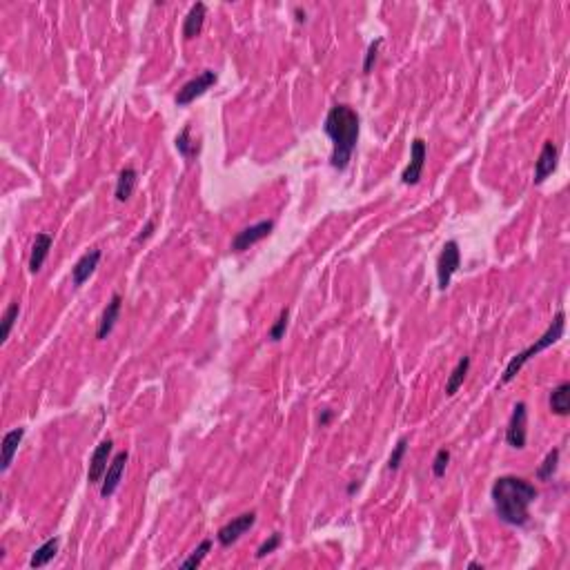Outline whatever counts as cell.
<instances>
[{
	"instance_id": "1",
	"label": "cell",
	"mask_w": 570,
	"mask_h": 570,
	"mask_svg": "<svg viewBox=\"0 0 570 570\" xmlns=\"http://www.w3.org/2000/svg\"><path fill=\"white\" fill-rule=\"evenodd\" d=\"M497 517L508 526H526L530 519V506L539 497V490L523 477L506 474L492 484L490 490Z\"/></svg>"
},
{
	"instance_id": "2",
	"label": "cell",
	"mask_w": 570,
	"mask_h": 570,
	"mask_svg": "<svg viewBox=\"0 0 570 570\" xmlns=\"http://www.w3.org/2000/svg\"><path fill=\"white\" fill-rule=\"evenodd\" d=\"M359 114L354 107L338 103L334 107H330V112L326 116V122H323V132L330 136L332 141V156H330V165L338 172L350 165L352 154L357 149V141H359Z\"/></svg>"
},
{
	"instance_id": "3",
	"label": "cell",
	"mask_w": 570,
	"mask_h": 570,
	"mask_svg": "<svg viewBox=\"0 0 570 570\" xmlns=\"http://www.w3.org/2000/svg\"><path fill=\"white\" fill-rule=\"evenodd\" d=\"M564 328H566V314H564V310H559L557 314H554V319H552V323L548 326V330H546L542 336H539L532 346H528L523 352H519L517 357L511 359V363H508L506 370H503L501 383H511V381L521 372V367L526 365L532 357H537L539 352H544L546 348H550V346L557 343L559 338L564 336Z\"/></svg>"
},
{
	"instance_id": "4",
	"label": "cell",
	"mask_w": 570,
	"mask_h": 570,
	"mask_svg": "<svg viewBox=\"0 0 570 570\" xmlns=\"http://www.w3.org/2000/svg\"><path fill=\"white\" fill-rule=\"evenodd\" d=\"M461 268V250L457 241H448L441 248V254L437 258V285L439 290H448L455 272Z\"/></svg>"
},
{
	"instance_id": "5",
	"label": "cell",
	"mask_w": 570,
	"mask_h": 570,
	"mask_svg": "<svg viewBox=\"0 0 570 570\" xmlns=\"http://www.w3.org/2000/svg\"><path fill=\"white\" fill-rule=\"evenodd\" d=\"M217 81H219L217 72H212V69L201 72V74L196 76V79L188 81V83H185V85L178 89V94L174 96V103H176L178 107H188V105L194 103L196 98H201L210 87L217 85Z\"/></svg>"
},
{
	"instance_id": "6",
	"label": "cell",
	"mask_w": 570,
	"mask_h": 570,
	"mask_svg": "<svg viewBox=\"0 0 570 570\" xmlns=\"http://www.w3.org/2000/svg\"><path fill=\"white\" fill-rule=\"evenodd\" d=\"M526 426H528V408L526 404H515L513 408V414H511V421H508V428H506V443L511 445L515 450H523L526 448Z\"/></svg>"
},
{
	"instance_id": "7",
	"label": "cell",
	"mask_w": 570,
	"mask_h": 570,
	"mask_svg": "<svg viewBox=\"0 0 570 570\" xmlns=\"http://www.w3.org/2000/svg\"><path fill=\"white\" fill-rule=\"evenodd\" d=\"M256 523V513H243V515H239V517H234L232 521H227L223 528H219V532H217V539H219V544L223 546V548H229L232 544H236L239 539L248 532L252 526Z\"/></svg>"
},
{
	"instance_id": "8",
	"label": "cell",
	"mask_w": 570,
	"mask_h": 570,
	"mask_svg": "<svg viewBox=\"0 0 570 570\" xmlns=\"http://www.w3.org/2000/svg\"><path fill=\"white\" fill-rule=\"evenodd\" d=\"M112 450H114V443L112 439H105L96 445V450L91 452V459H89V470H87V481L91 486H98L103 481V477L107 472L112 464Z\"/></svg>"
},
{
	"instance_id": "9",
	"label": "cell",
	"mask_w": 570,
	"mask_h": 570,
	"mask_svg": "<svg viewBox=\"0 0 570 570\" xmlns=\"http://www.w3.org/2000/svg\"><path fill=\"white\" fill-rule=\"evenodd\" d=\"M426 159H428V145L423 138H414L410 145V163L404 169L401 174V183L404 185H417L423 176V167H426Z\"/></svg>"
},
{
	"instance_id": "10",
	"label": "cell",
	"mask_w": 570,
	"mask_h": 570,
	"mask_svg": "<svg viewBox=\"0 0 570 570\" xmlns=\"http://www.w3.org/2000/svg\"><path fill=\"white\" fill-rule=\"evenodd\" d=\"M272 229H274V221H258L250 227H243L241 232H236V236L232 239V252L250 250L252 245L268 239L272 234Z\"/></svg>"
},
{
	"instance_id": "11",
	"label": "cell",
	"mask_w": 570,
	"mask_h": 570,
	"mask_svg": "<svg viewBox=\"0 0 570 570\" xmlns=\"http://www.w3.org/2000/svg\"><path fill=\"white\" fill-rule=\"evenodd\" d=\"M127 459H130V455L122 450V452H118L114 459H112V464H110V468H107V472H105V477H103V481H101V497L103 499H110L114 492H116V488H118V484H120V479H122V472H125V464H127Z\"/></svg>"
},
{
	"instance_id": "12",
	"label": "cell",
	"mask_w": 570,
	"mask_h": 570,
	"mask_svg": "<svg viewBox=\"0 0 570 570\" xmlns=\"http://www.w3.org/2000/svg\"><path fill=\"white\" fill-rule=\"evenodd\" d=\"M557 159H559V149L552 141H546L542 152H539V159L535 163V178L532 183L535 185H542L554 169H557Z\"/></svg>"
},
{
	"instance_id": "13",
	"label": "cell",
	"mask_w": 570,
	"mask_h": 570,
	"mask_svg": "<svg viewBox=\"0 0 570 570\" xmlns=\"http://www.w3.org/2000/svg\"><path fill=\"white\" fill-rule=\"evenodd\" d=\"M101 256H103L101 250H89L87 254H83L79 261H76V266L72 268V281L76 287H81L89 276L94 274V270L101 263Z\"/></svg>"
},
{
	"instance_id": "14",
	"label": "cell",
	"mask_w": 570,
	"mask_h": 570,
	"mask_svg": "<svg viewBox=\"0 0 570 570\" xmlns=\"http://www.w3.org/2000/svg\"><path fill=\"white\" fill-rule=\"evenodd\" d=\"M120 305H122V297L120 295H114L110 299V303H107V307L103 310V317L98 321V330H96V338H98V341H105V338L112 334L116 321L120 317Z\"/></svg>"
},
{
	"instance_id": "15",
	"label": "cell",
	"mask_w": 570,
	"mask_h": 570,
	"mask_svg": "<svg viewBox=\"0 0 570 570\" xmlns=\"http://www.w3.org/2000/svg\"><path fill=\"white\" fill-rule=\"evenodd\" d=\"M205 16H207V7H205V3H196V5H192V9L188 11V16H185V21H183V38H185V40H192V38H196L198 34L203 32Z\"/></svg>"
},
{
	"instance_id": "16",
	"label": "cell",
	"mask_w": 570,
	"mask_h": 570,
	"mask_svg": "<svg viewBox=\"0 0 570 570\" xmlns=\"http://www.w3.org/2000/svg\"><path fill=\"white\" fill-rule=\"evenodd\" d=\"M52 245H54L52 234H47V232L36 234L34 245H32V256H29V270H32L34 274H38L42 270L45 261H47V256H50Z\"/></svg>"
},
{
	"instance_id": "17",
	"label": "cell",
	"mask_w": 570,
	"mask_h": 570,
	"mask_svg": "<svg viewBox=\"0 0 570 570\" xmlns=\"http://www.w3.org/2000/svg\"><path fill=\"white\" fill-rule=\"evenodd\" d=\"M23 437H25V428H13L3 437V445H0V448H3V457H0V470H3V472L9 470L13 457H16V452H18V445H21Z\"/></svg>"
},
{
	"instance_id": "18",
	"label": "cell",
	"mask_w": 570,
	"mask_h": 570,
	"mask_svg": "<svg viewBox=\"0 0 570 570\" xmlns=\"http://www.w3.org/2000/svg\"><path fill=\"white\" fill-rule=\"evenodd\" d=\"M136 183H138V172H136V169H134L132 165L122 167V169H120V174H118V178H116V192H114V196H116V201H118V203L130 201V196H132L134 190H136Z\"/></svg>"
},
{
	"instance_id": "19",
	"label": "cell",
	"mask_w": 570,
	"mask_h": 570,
	"mask_svg": "<svg viewBox=\"0 0 570 570\" xmlns=\"http://www.w3.org/2000/svg\"><path fill=\"white\" fill-rule=\"evenodd\" d=\"M550 412L557 417H568L570 414V383L564 381L550 392Z\"/></svg>"
},
{
	"instance_id": "20",
	"label": "cell",
	"mask_w": 570,
	"mask_h": 570,
	"mask_svg": "<svg viewBox=\"0 0 570 570\" xmlns=\"http://www.w3.org/2000/svg\"><path fill=\"white\" fill-rule=\"evenodd\" d=\"M58 546H60V539H58V537L47 539V542H45L40 548H36V552L32 554V559H29V566H32V568H42V566H47V564L56 557Z\"/></svg>"
},
{
	"instance_id": "21",
	"label": "cell",
	"mask_w": 570,
	"mask_h": 570,
	"mask_svg": "<svg viewBox=\"0 0 570 570\" xmlns=\"http://www.w3.org/2000/svg\"><path fill=\"white\" fill-rule=\"evenodd\" d=\"M468 370H470V357H461L457 367L452 370V375L448 377V383H445V394L455 397L459 392V388L464 386V381L468 377Z\"/></svg>"
},
{
	"instance_id": "22",
	"label": "cell",
	"mask_w": 570,
	"mask_h": 570,
	"mask_svg": "<svg viewBox=\"0 0 570 570\" xmlns=\"http://www.w3.org/2000/svg\"><path fill=\"white\" fill-rule=\"evenodd\" d=\"M174 145H176V149H178L181 156H185V159H194L196 154L201 152V145H198L196 141H192V127H190V125H185V127L178 132Z\"/></svg>"
},
{
	"instance_id": "23",
	"label": "cell",
	"mask_w": 570,
	"mask_h": 570,
	"mask_svg": "<svg viewBox=\"0 0 570 570\" xmlns=\"http://www.w3.org/2000/svg\"><path fill=\"white\" fill-rule=\"evenodd\" d=\"M559 448H552L548 455H546V459L542 461V466L537 468V479L539 481H548V479H552V474L557 472V466H559Z\"/></svg>"
},
{
	"instance_id": "24",
	"label": "cell",
	"mask_w": 570,
	"mask_h": 570,
	"mask_svg": "<svg viewBox=\"0 0 570 570\" xmlns=\"http://www.w3.org/2000/svg\"><path fill=\"white\" fill-rule=\"evenodd\" d=\"M210 550H212V539H203V542L196 546V550H194V552L190 554V557L185 559L181 566H183L185 570H194V568H198V566L203 564V559L207 557V552H210Z\"/></svg>"
},
{
	"instance_id": "25",
	"label": "cell",
	"mask_w": 570,
	"mask_h": 570,
	"mask_svg": "<svg viewBox=\"0 0 570 570\" xmlns=\"http://www.w3.org/2000/svg\"><path fill=\"white\" fill-rule=\"evenodd\" d=\"M18 314H21V305H18V301H11V303L7 305L5 314H3V341H7V338H9V334H11V330H13V323L18 321Z\"/></svg>"
},
{
	"instance_id": "26",
	"label": "cell",
	"mask_w": 570,
	"mask_h": 570,
	"mask_svg": "<svg viewBox=\"0 0 570 570\" xmlns=\"http://www.w3.org/2000/svg\"><path fill=\"white\" fill-rule=\"evenodd\" d=\"M287 317H290V312H287V307H283V310L279 312V317H276V321H274V326L270 328V332H268V336L272 338L274 343H279L281 338L285 336V330H287Z\"/></svg>"
},
{
	"instance_id": "27",
	"label": "cell",
	"mask_w": 570,
	"mask_h": 570,
	"mask_svg": "<svg viewBox=\"0 0 570 570\" xmlns=\"http://www.w3.org/2000/svg\"><path fill=\"white\" fill-rule=\"evenodd\" d=\"M406 450H408V439L401 437V439L397 441L394 450H392V455H390V459H388V470H397L399 466H401V461H404V457H406Z\"/></svg>"
},
{
	"instance_id": "28",
	"label": "cell",
	"mask_w": 570,
	"mask_h": 570,
	"mask_svg": "<svg viewBox=\"0 0 570 570\" xmlns=\"http://www.w3.org/2000/svg\"><path fill=\"white\" fill-rule=\"evenodd\" d=\"M448 464H450V450L448 448L437 450L435 461H433V474L435 477H443L445 474V468H448Z\"/></svg>"
},
{
	"instance_id": "29",
	"label": "cell",
	"mask_w": 570,
	"mask_h": 570,
	"mask_svg": "<svg viewBox=\"0 0 570 570\" xmlns=\"http://www.w3.org/2000/svg\"><path fill=\"white\" fill-rule=\"evenodd\" d=\"M281 546V532H274V535H270V539L268 542H263L258 546V550H256V559H263V557H268V554H272L276 548Z\"/></svg>"
},
{
	"instance_id": "30",
	"label": "cell",
	"mask_w": 570,
	"mask_h": 570,
	"mask_svg": "<svg viewBox=\"0 0 570 570\" xmlns=\"http://www.w3.org/2000/svg\"><path fill=\"white\" fill-rule=\"evenodd\" d=\"M383 45V38H377L372 45L367 47V54H365V60H363V74L367 76L370 72H372L375 63H377V56H379V47Z\"/></svg>"
},
{
	"instance_id": "31",
	"label": "cell",
	"mask_w": 570,
	"mask_h": 570,
	"mask_svg": "<svg viewBox=\"0 0 570 570\" xmlns=\"http://www.w3.org/2000/svg\"><path fill=\"white\" fill-rule=\"evenodd\" d=\"M154 229H156V221H154V219H149V221L145 223V227L141 229V234H138V236H136L134 241H136V243H143V241H147V239H149V236L154 234Z\"/></svg>"
},
{
	"instance_id": "32",
	"label": "cell",
	"mask_w": 570,
	"mask_h": 570,
	"mask_svg": "<svg viewBox=\"0 0 570 570\" xmlns=\"http://www.w3.org/2000/svg\"><path fill=\"white\" fill-rule=\"evenodd\" d=\"M330 419H332V410H323V414L319 417V423H321V426H328Z\"/></svg>"
},
{
	"instance_id": "33",
	"label": "cell",
	"mask_w": 570,
	"mask_h": 570,
	"mask_svg": "<svg viewBox=\"0 0 570 570\" xmlns=\"http://www.w3.org/2000/svg\"><path fill=\"white\" fill-rule=\"evenodd\" d=\"M295 13H297V21H299V23H305V11H301V9L297 7Z\"/></svg>"
},
{
	"instance_id": "34",
	"label": "cell",
	"mask_w": 570,
	"mask_h": 570,
	"mask_svg": "<svg viewBox=\"0 0 570 570\" xmlns=\"http://www.w3.org/2000/svg\"><path fill=\"white\" fill-rule=\"evenodd\" d=\"M354 490H359V484H357V481L348 486V495H354Z\"/></svg>"
},
{
	"instance_id": "35",
	"label": "cell",
	"mask_w": 570,
	"mask_h": 570,
	"mask_svg": "<svg viewBox=\"0 0 570 570\" xmlns=\"http://www.w3.org/2000/svg\"><path fill=\"white\" fill-rule=\"evenodd\" d=\"M468 568H477V570H484V564H479V562H470V564H468Z\"/></svg>"
}]
</instances>
